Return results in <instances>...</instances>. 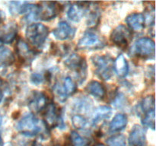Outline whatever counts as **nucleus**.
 Wrapping results in <instances>:
<instances>
[{"label":"nucleus","instance_id":"30","mask_svg":"<svg viewBox=\"0 0 156 146\" xmlns=\"http://www.w3.org/2000/svg\"><path fill=\"white\" fill-rule=\"evenodd\" d=\"M145 24H147L149 26L155 25V9L152 7V9H149L146 11V13L145 14Z\"/></svg>","mask_w":156,"mask_h":146},{"label":"nucleus","instance_id":"5","mask_svg":"<svg viewBox=\"0 0 156 146\" xmlns=\"http://www.w3.org/2000/svg\"><path fill=\"white\" fill-rule=\"evenodd\" d=\"M16 128L20 133L27 136H34L41 131L39 120L33 113L24 115L18 123Z\"/></svg>","mask_w":156,"mask_h":146},{"label":"nucleus","instance_id":"17","mask_svg":"<svg viewBox=\"0 0 156 146\" xmlns=\"http://www.w3.org/2000/svg\"><path fill=\"white\" fill-rule=\"evenodd\" d=\"M125 21L131 30L140 31L145 27V18L142 13L134 12L129 14Z\"/></svg>","mask_w":156,"mask_h":146},{"label":"nucleus","instance_id":"29","mask_svg":"<svg viewBox=\"0 0 156 146\" xmlns=\"http://www.w3.org/2000/svg\"><path fill=\"white\" fill-rule=\"evenodd\" d=\"M107 146H126V139L123 135H115L107 140Z\"/></svg>","mask_w":156,"mask_h":146},{"label":"nucleus","instance_id":"8","mask_svg":"<svg viewBox=\"0 0 156 146\" xmlns=\"http://www.w3.org/2000/svg\"><path fill=\"white\" fill-rule=\"evenodd\" d=\"M44 123L47 129H54L56 126H59L63 124L62 118L59 113L56 105L53 103H50L44 108Z\"/></svg>","mask_w":156,"mask_h":146},{"label":"nucleus","instance_id":"33","mask_svg":"<svg viewBox=\"0 0 156 146\" xmlns=\"http://www.w3.org/2000/svg\"><path fill=\"white\" fill-rule=\"evenodd\" d=\"M4 19H5V14L4 12L0 9V23H1Z\"/></svg>","mask_w":156,"mask_h":146},{"label":"nucleus","instance_id":"10","mask_svg":"<svg viewBox=\"0 0 156 146\" xmlns=\"http://www.w3.org/2000/svg\"><path fill=\"white\" fill-rule=\"evenodd\" d=\"M55 93L57 95L58 98L61 101H64L69 96L73 95L77 91V85L76 82L72 79L71 77H66L62 84L55 85L53 88Z\"/></svg>","mask_w":156,"mask_h":146},{"label":"nucleus","instance_id":"6","mask_svg":"<svg viewBox=\"0 0 156 146\" xmlns=\"http://www.w3.org/2000/svg\"><path fill=\"white\" fill-rule=\"evenodd\" d=\"M134 53L137 56L142 59H154L155 53V42L149 37L140 38L135 43Z\"/></svg>","mask_w":156,"mask_h":146},{"label":"nucleus","instance_id":"25","mask_svg":"<svg viewBox=\"0 0 156 146\" xmlns=\"http://www.w3.org/2000/svg\"><path fill=\"white\" fill-rule=\"evenodd\" d=\"M140 109L143 114L155 110V97L154 95H148L143 98L140 103Z\"/></svg>","mask_w":156,"mask_h":146},{"label":"nucleus","instance_id":"15","mask_svg":"<svg viewBox=\"0 0 156 146\" xmlns=\"http://www.w3.org/2000/svg\"><path fill=\"white\" fill-rule=\"evenodd\" d=\"M89 2H76L72 5L67 12L69 19L73 22H79L86 14Z\"/></svg>","mask_w":156,"mask_h":146},{"label":"nucleus","instance_id":"21","mask_svg":"<svg viewBox=\"0 0 156 146\" xmlns=\"http://www.w3.org/2000/svg\"><path fill=\"white\" fill-rule=\"evenodd\" d=\"M128 119L125 114L118 113L113 118L110 123V131L111 132H117L123 130L127 126Z\"/></svg>","mask_w":156,"mask_h":146},{"label":"nucleus","instance_id":"19","mask_svg":"<svg viewBox=\"0 0 156 146\" xmlns=\"http://www.w3.org/2000/svg\"><path fill=\"white\" fill-rule=\"evenodd\" d=\"M112 108L108 106H101L96 108L93 114L92 120H91L92 126H96L101 122L108 120L112 115Z\"/></svg>","mask_w":156,"mask_h":146},{"label":"nucleus","instance_id":"34","mask_svg":"<svg viewBox=\"0 0 156 146\" xmlns=\"http://www.w3.org/2000/svg\"><path fill=\"white\" fill-rule=\"evenodd\" d=\"M2 98H3V93L2 91V90L0 89V103H1L2 100Z\"/></svg>","mask_w":156,"mask_h":146},{"label":"nucleus","instance_id":"3","mask_svg":"<svg viewBox=\"0 0 156 146\" xmlns=\"http://www.w3.org/2000/svg\"><path fill=\"white\" fill-rule=\"evenodd\" d=\"M105 46L106 42L103 37L92 29L86 30L77 44L80 50H101Z\"/></svg>","mask_w":156,"mask_h":146},{"label":"nucleus","instance_id":"20","mask_svg":"<svg viewBox=\"0 0 156 146\" xmlns=\"http://www.w3.org/2000/svg\"><path fill=\"white\" fill-rule=\"evenodd\" d=\"M114 71L120 78H125L129 72V64L122 54L119 55L114 61Z\"/></svg>","mask_w":156,"mask_h":146},{"label":"nucleus","instance_id":"7","mask_svg":"<svg viewBox=\"0 0 156 146\" xmlns=\"http://www.w3.org/2000/svg\"><path fill=\"white\" fill-rule=\"evenodd\" d=\"M110 39L119 48L126 49L132 39V33L127 27L123 24H120L111 32Z\"/></svg>","mask_w":156,"mask_h":146},{"label":"nucleus","instance_id":"16","mask_svg":"<svg viewBox=\"0 0 156 146\" xmlns=\"http://www.w3.org/2000/svg\"><path fill=\"white\" fill-rule=\"evenodd\" d=\"M18 33V26L15 22L9 23L0 30V42L3 43H12Z\"/></svg>","mask_w":156,"mask_h":146},{"label":"nucleus","instance_id":"1","mask_svg":"<svg viewBox=\"0 0 156 146\" xmlns=\"http://www.w3.org/2000/svg\"><path fill=\"white\" fill-rule=\"evenodd\" d=\"M91 60L95 68V74L102 80H110L114 72V59L110 55H94Z\"/></svg>","mask_w":156,"mask_h":146},{"label":"nucleus","instance_id":"22","mask_svg":"<svg viewBox=\"0 0 156 146\" xmlns=\"http://www.w3.org/2000/svg\"><path fill=\"white\" fill-rule=\"evenodd\" d=\"M85 15H87V25L91 27L98 25L101 18L100 10L98 6L91 5V2H89Z\"/></svg>","mask_w":156,"mask_h":146},{"label":"nucleus","instance_id":"14","mask_svg":"<svg viewBox=\"0 0 156 146\" xmlns=\"http://www.w3.org/2000/svg\"><path fill=\"white\" fill-rule=\"evenodd\" d=\"M47 103L45 94L41 91H34L28 102V107L33 113H39L44 109Z\"/></svg>","mask_w":156,"mask_h":146},{"label":"nucleus","instance_id":"35","mask_svg":"<svg viewBox=\"0 0 156 146\" xmlns=\"http://www.w3.org/2000/svg\"><path fill=\"white\" fill-rule=\"evenodd\" d=\"M0 146H3V141H2V138L0 135Z\"/></svg>","mask_w":156,"mask_h":146},{"label":"nucleus","instance_id":"37","mask_svg":"<svg viewBox=\"0 0 156 146\" xmlns=\"http://www.w3.org/2000/svg\"><path fill=\"white\" fill-rule=\"evenodd\" d=\"M2 116L0 115V126H1L2 124Z\"/></svg>","mask_w":156,"mask_h":146},{"label":"nucleus","instance_id":"18","mask_svg":"<svg viewBox=\"0 0 156 146\" xmlns=\"http://www.w3.org/2000/svg\"><path fill=\"white\" fill-rule=\"evenodd\" d=\"M85 91L98 99L103 100L106 97L107 91L105 86L98 81H91L85 88Z\"/></svg>","mask_w":156,"mask_h":146},{"label":"nucleus","instance_id":"28","mask_svg":"<svg viewBox=\"0 0 156 146\" xmlns=\"http://www.w3.org/2000/svg\"><path fill=\"white\" fill-rule=\"evenodd\" d=\"M72 123H73V126L76 129H80V130L85 129L88 124V120H86V118L84 117L83 116L79 115V114L73 116V117H72Z\"/></svg>","mask_w":156,"mask_h":146},{"label":"nucleus","instance_id":"31","mask_svg":"<svg viewBox=\"0 0 156 146\" xmlns=\"http://www.w3.org/2000/svg\"><path fill=\"white\" fill-rule=\"evenodd\" d=\"M46 80V76L41 73H33L30 76V82L34 85H41Z\"/></svg>","mask_w":156,"mask_h":146},{"label":"nucleus","instance_id":"24","mask_svg":"<svg viewBox=\"0 0 156 146\" xmlns=\"http://www.w3.org/2000/svg\"><path fill=\"white\" fill-rule=\"evenodd\" d=\"M15 57L12 50L5 47H0V65L9 66L15 62Z\"/></svg>","mask_w":156,"mask_h":146},{"label":"nucleus","instance_id":"2","mask_svg":"<svg viewBox=\"0 0 156 146\" xmlns=\"http://www.w3.org/2000/svg\"><path fill=\"white\" fill-rule=\"evenodd\" d=\"M48 35L49 28L41 23H34L26 28V39L29 43L35 47H42Z\"/></svg>","mask_w":156,"mask_h":146},{"label":"nucleus","instance_id":"27","mask_svg":"<svg viewBox=\"0 0 156 146\" xmlns=\"http://www.w3.org/2000/svg\"><path fill=\"white\" fill-rule=\"evenodd\" d=\"M142 123L143 126L146 128L152 129V130H155V110H152L151 112L147 113L146 114H143V116L142 118Z\"/></svg>","mask_w":156,"mask_h":146},{"label":"nucleus","instance_id":"13","mask_svg":"<svg viewBox=\"0 0 156 146\" xmlns=\"http://www.w3.org/2000/svg\"><path fill=\"white\" fill-rule=\"evenodd\" d=\"M76 29L68 24L66 21H60L57 27L53 30V34L58 40H66L73 38Z\"/></svg>","mask_w":156,"mask_h":146},{"label":"nucleus","instance_id":"11","mask_svg":"<svg viewBox=\"0 0 156 146\" xmlns=\"http://www.w3.org/2000/svg\"><path fill=\"white\" fill-rule=\"evenodd\" d=\"M15 50L18 59L24 64L31 63L37 56L36 52L30 49L28 44L22 39H18L17 41Z\"/></svg>","mask_w":156,"mask_h":146},{"label":"nucleus","instance_id":"38","mask_svg":"<svg viewBox=\"0 0 156 146\" xmlns=\"http://www.w3.org/2000/svg\"><path fill=\"white\" fill-rule=\"evenodd\" d=\"M94 146H105V144H95V145H94Z\"/></svg>","mask_w":156,"mask_h":146},{"label":"nucleus","instance_id":"36","mask_svg":"<svg viewBox=\"0 0 156 146\" xmlns=\"http://www.w3.org/2000/svg\"><path fill=\"white\" fill-rule=\"evenodd\" d=\"M3 146H15L14 145V144H12V143H7V144H3Z\"/></svg>","mask_w":156,"mask_h":146},{"label":"nucleus","instance_id":"9","mask_svg":"<svg viewBox=\"0 0 156 146\" xmlns=\"http://www.w3.org/2000/svg\"><path fill=\"white\" fill-rule=\"evenodd\" d=\"M59 6L55 2H41L37 5V18L45 21L54 19L59 14Z\"/></svg>","mask_w":156,"mask_h":146},{"label":"nucleus","instance_id":"32","mask_svg":"<svg viewBox=\"0 0 156 146\" xmlns=\"http://www.w3.org/2000/svg\"><path fill=\"white\" fill-rule=\"evenodd\" d=\"M124 97L122 94H118L116 95L115 99H114V101L113 102V104L114 105L117 107H121L123 104H124Z\"/></svg>","mask_w":156,"mask_h":146},{"label":"nucleus","instance_id":"12","mask_svg":"<svg viewBox=\"0 0 156 146\" xmlns=\"http://www.w3.org/2000/svg\"><path fill=\"white\" fill-rule=\"evenodd\" d=\"M129 146H145L146 143V131L140 125H134L128 137Z\"/></svg>","mask_w":156,"mask_h":146},{"label":"nucleus","instance_id":"23","mask_svg":"<svg viewBox=\"0 0 156 146\" xmlns=\"http://www.w3.org/2000/svg\"><path fill=\"white\" fill-rule=\"evenodd\" d=\"M91 108H92V101L86 97H82L76 99L73 103V109L79 113H86L90 112Z\"/></svg>","mask_w":156,"mask_h":146},{"label":"nucleus","instance_id":"4","mask_svg":"<svg viewBox=\"0 0 156 146\" xmlns=\"http://www.w3.org/2000/svg\"><path fill=\"white\" fill-rule=\"evenodd\" d=\"M64 64L69 69L74 71L79 83L85 82L87 77V62L85 58L79 54L73 53L64 61Z\"/></svg>","mask_w":156,"mask_h":146},{"label":"nucleus","instance_id":"26","mask_svg":"<svg viewBox=\"0 0 156 146\" xmlns=\"http://www.w3.org/2000/svg\"><path fill=\"white\" fill-rule=\"evenodd\" d=\"M70 146H88L89 141L87 138L81 136L76 131H72L69 135Z\"/></svg>","mask_w":156,"mask_h":146}]
</instances>
